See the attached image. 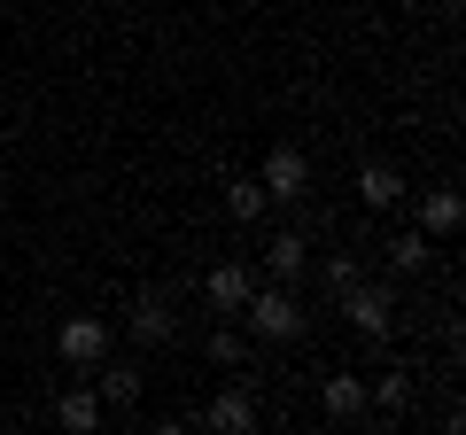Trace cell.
Here are the masks:
<instances>
[{
    "label": "cell",
    "mask_w": 466,
    "mask_h": 435,
    "mask_svg": "<svg viewBox=\"0 0 466 435\" xmlns=\"http://www.w3.org/2000/svg\"><path fill=\"white\" fill-rule=\"evenodd\" d=\"M241 319H249V335H257V342H303V311H296V296H288V280L249 288Z\"/></svg>",
    "instance_id": "cell-1"
},
{
    "label": "cell",
    "mask_w": 466,
    "mask_h": 435,
    "mask_svg": "<svg viewBox=\"0 0 466 435\" xmlns=\"http://www.w3.org/2000/svg\"><path fill=\"white\" fill-rule=\"evenodd\" d=\"M342 311H350V327L366 342H389V327H397V296H389V288H366V280L342 288Z\"/></svg>",
    "instance_id": "cell-2"
},
{
    "label": "cell",
    "mask_w": 466,
    "mask_h": 435,
    "mask_svg": "<svg viewBox=\"0 0 466 435\" xmlns=\"http://www.w3.org/2000/svg\"><path fill=\"white\" fill-rule=\"evenodd\" d=\"M257 187H265V202H303V195H311V164L280 140V148L265 156V171H257Z\"/></svg>",
    "instance_id": "cell-3"
},
{
    "label": "cell",
    "mask_w": 466,
    "mask_h": 435,
    "mask_svg": "<svg viewBox=\"0 0 466 435\" xmlns=\"http://www.w3.org/2000/svg\"><path fill=\"white\" fill-rule=\"evenodd\" d=\"M55 350H63L70 366H86V373H94L101 358H109V327H101V319H70L63 335H55Z\"/></svg>",
    "instance_id": "cell-4"
},
{
    "label": "cell",
    "mask_w": 466,
    "mask_h": 435,
    "mask_svg": "<svg viewBox=\"0 0 466 435\" xmlns=\"http://www.w3.org/2000/svg\"><path fill=\"white\" fill-rule=\"evenodd\" d=\"M202 428H218V435H249V428H257V397H249L241 381H233V389H218V397H210V412H202Z\"/></svg>",
    "instance_id": "cell-5"
},
{
    "label": "cell",
    "mask_w": 466,
    "mask_h": 435,
    "mask_svg": "<svg viewBox=\"0 0 466 435\" xmlns=\"http://www.w3.org/2000/svg\"><path fill=\"white\" fill-rule=\"evenodd\" d=\"M466 226V202L451 195V187H428V195H420V234L428 241H451Z\"/></svg>",
    "instance_id": "cell-6"
},
{
    "label": "cell",
    "mask_w": 466,
    "mask_h": 435,
    "mask_svg": "<svg viewBox=\"0 0 466 435\" xmlns=\"http://www.w3.org/2000/svg\"><path fill=\"white\" fill-rule=\"evenodd\" d=\"M319 412H327V420H358V412H366V381H358V373H327Z\"/></svg>",
    "instance_id": "cell-7"
},
{
    "label": "cell",
    "mask_w": 466,
    "mask_h": 435,
    "mask_svg": "<svg viewBox=\"0 0 466 435\" xmlns=\"http://www.w3.org/2000/svg\"><path fill=\"white\" fill-rule=\"evenodd\" d=\"M94 381H101L94 397L109 404V412H133V404H140V373H133V366H109V358H101V366H94Z\"/></svg>",
    "instance_id": "cell-8"
},
{
    "label": "cell",
    "mask_w": 466,
    "mask_h": 435,
    "mask_svg": "<svg viewBox=\"0 0 466 435\" xmlns=\"http://www.w3.org/2000/svg\"><path fill=\"white\" fill-rule=\"evenodd\" d=\"M358 195H366V210H397L404 202V171L397 164H366L358 171Z\"/></svg>",
    "instance_id": "cell-9"
},
{
    "label": "cell",
    "mask_w": 466,
    "mask_h": 435,
    "mask_svg": "<svg viewBox=\"0 0 466 435\" xmlns=\"http://www.w3.org/2000/svg\"><path fill=\"white\" fill-rule=\"evenodd\" d=\"M202 288H210V303H218V311H241V303H249V288H257V272H249V265H218Z\"/></svg>",
    "instance_id": "cell-10"
},
{
    "label": "cell",
    "mask_w": 466,
    "mask_h": 435,
    "mask_svg": "<svg viewBox=\"0 0 466 435\" xmlns=\"http://www.w3.org/2000/svg\"><path fill=\"white\" fill-rule=\"evenodd\" d=\"M133 335L140 342H171V335H179V311H171L164 296H140L133 303Z\"/></svg>",
    "instance_id": "cell-11"
},
{
    "label": "cell",
    "mask_w": 466,
    "mask_h": 435,
    "mask_svg": "<svg viewBox=\"0 0 466 435\" xmlns=\"http://www.w3.org/2000/svg\"><path fill=\"white\" fill-rule=\"evenodd\" d=\"M303 257H311V249H303V234H296V226L265 241V272H272V280H296V272H303Z\"/></svg>",
    "instance_id": "cell-12"
},
{
    "label": "cell",
    "mask_w": 466,
    "mask_h": 435,
    "mask_svg": "<svg viewBox=\"0 0 466 435\" xmlns=\"http://www.w3.org/2000/svg\"><path fill=\"white\" fill-rule=\"evenodd\" d=\"M55 420H63V428H101V397L94 389H63V397H55Z\"/></svg>",
    "instance_id": "cell-13"
},
{
    "label": "cell",
    "mask_w": 466,
    "mask_h": 435,
    "mask_svg": "<svg viewBox=\"0 0 466 435\" xmlns=\"http://www.w3.org/2000/svg\"><path fill=\"white\" fill-rule=\"evenodd\" d=\"M366 404H381V412H389V420H397V412H412V373H397V366H389V373H381V381H373V389H366Z\"/></svg>",
    "instance_id": "cell-14"
},
{
    "label": "cell",
    "mask_w": 466,
    "mask_h": 435,
    "mask_svg": "<svg viewBox=\"0 0 466 435\" xmlns=\"http://www.w3.org/2000/svg\"><path fill=\"white\" fill-rule=\"evenodd\" d=\"M428 257H435V241L420 234V226H412V234H397V241H389V272H428Z\"/></svg>",
    "instance_id": "cell-15"
},
{
    "label": "cell",
    "mask_w": 466,
    "mask_h": 435,
    "mask_svg": "<svg viewBox=\"0 0 466 435\" xmlns=\"http://www.w3.org/2000/svg\"><path fill=\"white\" fill-rule=\"evenodd\" d=\"M210 366H233V381H257V373H249V342L233 335V327H218V335H210Z\"/></svg>",
    "instance_id": "cell-16"
},
{
    "label": "cell",
    "mask_w": 466,
    "mask_h": 435,
    "mask_svg": "<svg viewBox=\"0 0 466 435\" xmlns=\"http://www.w3.org/2000/svg\"><path fill=\"white\" fill-rule=\"evenodd\" d=\"M226 210H233V226H257V218H265V187H257V179H233L226 187Z\"/></svg>",
    "instance_id": "cell-17"
},
{
    "label": "cell",
    "mask_w": 466,
    "mask_h": 435,
    "mask_svg": "<svg viewBox=\"0 0 466 435\" xmlns=\"http://www.w3.org/2000/svg\"><path fill=\"white\" fill-rule=\"evenodd\" d=\"M350 280H358V257H327V288H334V296H342Z\"/></svg>",
    "instance_id": "cell-18"
}]
</instances>
